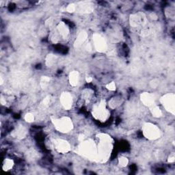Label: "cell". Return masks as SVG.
<instances>
[{
  "mask_svg": "<svg viewBox=\"0 0 175 175\" xmlns=\"http://www.w3.org/2000/svg\"><path fill=\"white\" fill-rule=\"evenodd\" d=\"M98 143L97 146V160L101 163L106 162L110 158L113 148V140L106 133L98 135Z\"/></svg>",
  "mask_w": 175,
  "mask_h": 175,
  "instance_id": "1",
  "label": "cell"
},
{
  "mask_svg": "<svg viewBox=\"0 0 175 175\" xmlns=\"http://www.w3.org/2000/svg\"><path fill=\"white\" fill-rule=\"evenodd\" d=\"M142 133L146 138L155 140L160 138L161 131L159 127L151 123H146L142 127Z\"/></svg>",
  "mask_w": 175,
  "mask_h": 175,
  "instance_id": "6",
  "label": "cell"
},
{
  "mask_svg": "<svg viewBox=\"0 0 175 175\" xmlns=\"http://www.w3.org/2000/svg\"><path fill=\"white\" fill-rule=\"evenodd\" d=\"M51 101H52V97H51V96H47L44 98L40 105L41 107H43V109L48 107L51 103Z\"/></svg>",
  "mask_w": 175,
  "mask_h": 175,
  "instance_id": "21",
  "label": "cell"
},
{
  "mask_svg": "<svg viewBox=\"0 0 175 175\" xmlns=\"http://www.w3.org/2000/svg\"><path fill=\"white\" fill-rule=\"evenodd\" d=\"M50 81H51V79L50 77H48V76H42L40 78V87L43 89H46L47 87L49 86Z\"/></svg>",
  "mask_w": 175,
  "mask_h": 175,
  "instance_id": "19",
  "label": "cell"
},
{
  "mask_svg": "<svg viewBox=\"0 0 175 175\" xmlns=\"http://www.w3.org/2000/svg\"><path fill=\"white\" fill-rule=\"evenodd\" d=\"M56 60H57V56L56 55H54V54L52 53L48 54L45 58V64L47 66H48V67L52 66L54 64L56 63Z\"/></svg>",
  "mask_w": 175,
  "mask_h": 175,
  "instance_id": "17",
  "label": "cell"
},
{
  "mask_svg": "<svg viewBox=\"0 0 175 175\" xmlns=\"http://www.w3.org/2000/svg\"><path fill=\"white\" fill-rule=\"evenodd\" d=\"M0 80H1V83H0V84L2 85L3 83H4V79H3V77H2V76L0 77Z\"/></svg>",
  "mask_w": 175,
  "mask_h": 175,
  "instance_id": "32",
  "label": "cell"
},
{
  "mask_svg": "<svg viewBox=\"0 0 175 175\" xmlns=\"http://www.w3.org/2000/svg\"><path fill=\"white\" fill-rule=\"evenodd\" d=\"M93 5L91 2H83L76 4V11L81 13H89L93 11Z\"/></svg>",
  "mask_w": 175,
  "mask_h": 175,
  "instance_id": "12",
  "label": "cell"
},
{
  "mask_svg": "<svg viewBox=\"0 0 175 175\" xmlns=\"http://www.w3.org/2000/svg\"><path fill=\"white\" fill-rule=\"evenodd\" d=\"M0 101H1V104L2 105H5L6 104V100H4L2 97L1 98V100H0Z\"/></svg>",
  "mask_w": 175,
  "mask_h": 175,
  "instance_id": "31",
  "label": "cell"
},
{
  "mask_svg": "<svg viewBox=\"0 0 175 175\" xmlns=\"http://www.w3.org/2000/svg\"><path fill=\"white\" fill-rule=\"evenodd\" d=\"M93 78L92 77H90V76H86V77H85V81H86V82L87 83H91L92 81H93Z\"/></svg>",
  "mask_w": 175,
  "mask_h": 175,
  "instance_id": "29",
  "label": "cell"
},
{
  "mask_svg": "<svg viewBox=\"0 0 175 175\" xmlns=\"http://www.w3.org/2000/svg\"><path fill=\"white\" fill-rule=\"evenodd\" d=\"M85 49H86L87 51H88V52H90V51L92 50V49H93V47H92V44H90V43L85 44Z\"/></svg>",
  "mask_w": 175,
  "mask_h": 175,
  "instance_id": "28",
  "label": "cell"
},
{
  "mask_svg": "<svg viewBox=\"0 0 175 175\" xmlns=\"http://www.w3.org/2000/svg\"><path fill=\"white\" fill-rule=\"evenodd\" d=\"M148 22L147 18L143 12H138L130 17L131 26L138 31L142 36H146L150 32Z\"/></svg>",
  "mask_w": 175,
  "mask_h": 175,
  "instance_id": "2",
  "label": "cell"
},
{
  "mask_svg": "<svg viewBox=\"0 0 175 175\" xmlns=\"http://www.w3.org/2000/svg\"><path fill=\"white\" fill-rule=\"evenodd\" d=\"M92 114L95 119L100 120L101 122L106 121L110 115L109 111L107 110L106 101L101 100L99 103L93 107Z\"/></svg>",
  "mask_w": 175,
  "mask_h": 175,
  "instance_id": "5",
  "label": "cell"
},
{
  "mask_svg": "<svg viewBox=\"0 0 175 175\" xmlns=\"http://www.w3.org/2000/svg\"><path fill=\"white\" fill-rule=\"evenodd\" d=\"M88 35L86 31H81V32H79L77 38H76L74 43V47L76 49H78L79 47H81L83 44H85L88 39Z\"/></svg>",
  "mask_w": 175,
  "mask_h": 175,
  "instance_id": "14",
  "label": "cell"
},
{
  "mask_svg": "<svg viewBox=\"0 0 175 175\" xmlns=\"http://www.w3.org/2000/svg\"><path fill=\"white\" fill-rule=\"evenodd\" d=\"M160 85V80L158 79H154L150 82L151 87L152 88H157Z\"/></svg>",
  "mask_w": 175,
  "mask_h": 175,
  "instance_id": "26",
  "label": "cell"
},
{
  "mask_svg": "<svg viewBox=\"0 0 175 175\" xmlns=\"http://www.w3.org/2000/svg\"><path fill=\"white\" fill-rule=\"evenodd\" d=\"M93 44L95 49L97 52L103 53L107 49V44L106 40L101 34H94L93 36Z\"/></svg>",
  "mask_w": 175,
  "mask_h": 175,
  "instance_id": "8",
  "label": "cell"
},
{
  "mask_svg": "<svg viewBox=\"0 0 175 175\" xmlns=\"http://www.w3.org/2000/svg\"><path fill=\"white\" fill-rule=\"evenodd\" d=\"M57 31L59 34L60 36L62 37V39H66L70 34V30L68 25H66L65 22H60L57 25Z\"/></svg>",
  "mask_w": 175,
  "mask_h": 175,
  "instance_id": "13",
  "label": "cell"
},
{
  "mask_svg": "<svg viewBox=\"0 0 175 175\" xmlns=\"http://www.w3.org/2000/svg\"><path fill=\"white\" fill-rule=\"evenodd\" d=\"M77 151L79 155L89 160H97V146L93 140H84L80 142Z\"/></svg>",
  "mask_w": 175,
  "mask_h": 175,
  "instance_id": "3",
  "label": "cell"
},
{
  "mask_svg": "<svg viewBox=\"0 0 175 175\" xmlns=\"http://www.w3.org/2000/svg\"><path fill=\"white\" fill-rule=\"evenodd\" d=\"M149 108H150L151 113L152 116H154L155 118H160L162 116L161 110L157 106H156V104L153 105V106L150 107Z\"/></svg>",
  "mask_w": 175,
  "mask_h": 175,
  "instance_id": "18",
  "label": "cell"
},
{
  "mask_svg": "<svg viewBox=\"0 0 175 175\" xmlns=\"http://www.w3.org/2000/svg\"><path fill=\"white\" fill-rule=\"evenodd\" d=\"M160 102L165 110L174 115L175 112V95L174 93H167L160 98Z\"/></svg>",
  "mask_w": 175,
  "mask_h": 175,
  "instance_id": "7",
  "label": "cell"
},
{
  "mask_svg": "<svg viewBox=\"0 0 175 175\" xmlns=\"http://www.w3.org/2000/svg\"><path fill=\"white\" fill-rule=\"evenodd\" d=\"M60 101L62 107L66 110H69L71 109L73 103V97L68 92H64L61 94L60 97Z\"/></svg>",
  "mask_w": 175,
  "mask_h": 175,
  "instance_id": "10",
  "label": "cell"
},
{
  "mask_svg": "<svg viewBox=\"0 0 175 175\" xmlns=\"http://www.w3.org/2000/svg\"><path fill=\"white\" fill-rule=\"evenodd\" d=\"M24 119H25V121L29 123H33L34 121V114L31 113H27L25 115Z\"/></svg>",
  "mask_w": 175,
  "mask_h": 175,
  "instance_id": "23",
  "label": "cell"
},
{
  "mask_svg": "<svg viewBox=\"0 0 175 175\" xmlns=\"http://www.w3.org/2000/svg\"><path fill=\"white\" fill-rule=\"evenodd\" d=\"M175 161V157L174 155H170L168 159V163H174Z\"/></svg>",
  "mask_w": 175,
  "mask_h": 175,
  "instance_id": "27",
  "label": "cell"
},
{
  "mask_svg": "<svg viewBox=\"0 0 175 175\" xmlns=\"http://www.w3.org/2000/svg\"><path fill=\"white\" fill-rule=\"evenodd\" d=\"M54 148H55L57 152H60V153H67L70 151H71V147L70 143L65 140L62 139H57L54 140L53 142Z\"/></svg>",
  "mask_w": 175,
  "mask_h": 175,
  "instance_id": "9",
  "label": "cell"
},
{
  "mask_svg": "<svg viewBox=\"0 0 175 175\" xmlns=\"http://www.w3.org/2000/svg\"><path fill=\"white\" fill-rule=\"evenodd\" d=\"M69 84L72 86L75 87L79 84V73L77 71H73L70 73L69 76Z\"/></svg>",
  "mask_w": 175,
  "mask_h": 175,
  "instance_id": "15",
  "label": "cell"
},
{
  "mask_svg": "<svg viewBox=\"0 0 175 175\" xmlns=\"http://www.w3.org/2000/svg\"><path fill=\"white\" fill-rule=\"evenodd\" d=\"M106 87L107 90L110 91H115L116 89V84H115V82H114V81H112V82L109 83V84H107L106 85Z\"/></svg>",
  "mask_w": 175,
  "mask_h": 175,
  "instance_id": "25",
  "label": "cell"
},
{
  "mask_svg": "<svg viewBox=\"0 0 175 175\" xmlns=\"http://www.w3.org/2000/svg\"><path fill=\"white\" fill-rule=\"evenodd\" d=\"M140 100L145 106H147L148 107L155 105V97L153 94L143 93L140 94Z\"/></svg>",
  "mask_w": 175,
  "mask_h": 175,
  "instance_id": "11",
  "label": "cell"
},
{
  "mask_svg": "<svg viewBox=\"0 0 175 175\" xmlns=\"http://www.w3.org/2000/svg\"><path fill=\"white\" fill-rule=\"evenodd\" d=\"M66 11L69 12V13H73L76 12V4H69L66 8Z\"/></svg>",
  "mask_w": 175,
  "mask_h": 175,
  "instance_id": "24",
  "label": "cell"
},
{
  "mask_svg": "<svg viewBox=\"0 0 175 175\" xmlns=\"http://www.w3.org/2000/svg\"><path fill=\"white\" fill-rule=\"evenodd\" d=\"M26 135H27V131L25 127H20L17 129V131H16V136H17V138L23 139L26 136Z\"/></svg>",
  "mask_w": 175,
  "mask_h": 175,
  "instance_id": "20",
  "label": "cell"
},
{
  "mask_svg": "<svg viewBox=\"0 0 175 175\" xmlns=\"http://www.w3.org/2000/svg\"><path fill=\"white\" fill-rule=\"evenodd\" d=\"M84 135H83V134H81V135H79V140L80 141V142H82L83 140H84Z\"/></svg>",
  "mask_w": 175,
  "mask_h": 175,
  "instance_id": "30",
  "label": "cell"
},
{
  "mask_svg": "<svg viewBox=\"0 0 175 175\" xmlns=\"http://www.w3.org/2000/svg\"><path fill=\"white\" fill-rule=\"evenodd\" d=\"M52 123L56 129L60 133H69L72 131L73 129V123L72 120L67 116L52 119Z\"/></svg>",
  "mask_w": 175,
  "mask_h": 175,
  "instance_id": "4",
  "label": "cell"
},
{
  "mask_svg": "<svg viewBox=\"0 0 175 175\" xmlns=\"http://www.w3.org/2000/svg\"><path fill=\"white\" fill-rule=\"evenodd\" d=\"M15 165V162L12 159H6L4 161V163H3V170L4 171H9L11 169H12Z\"/></svg>",
  "mask_w": 175,
  "mask_h": 175,
  "instance_id": "16",
  "label": "cell"
},
{
  "mask_svg": "<svg viewBox=\"0 0 175 175\" xmlns=\"http://www.w3.org/2000/svg\"><path fill=\"white\" fill-rule=\"evenodd\" d=\"M119 164L120 166L125 168L129 164V160L126 157H120L119 159Z\"/></svg>",
  "mask_w": 175,
  "mask_h": 175,
  "instance_id": "22",
  "label": "cell"
}]
</instances>
